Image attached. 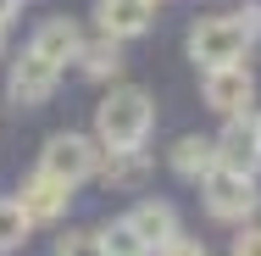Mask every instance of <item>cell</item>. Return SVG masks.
I'll use <instances>...</instances> for the list:
<instances>
[{"label":"cell","mask_w":261,"mask_h":256,"mask_svg":"<svg viewBox=\"0 0 261 256\" xmlns=\"http://www.w3.org/2000/svg\"><path fill=\"white\" fill-rule=\"evenodd\" d=\"M250 128H256V145H261V117H250Z\"/></svg>","instance_id":"7402d4cb"},{"label":"cell","mask_w":261,"mask_h":256,"mask_svg":"<svg viewBox=\"0 0 261 256\" xmlns=\"http://www.w3.org/2000/svg\"><path fill=\"white\" fill-rule=\"evenodd\" d=\"M28 217H22V206L11 201V195H0V251H17L22 240H28Z\"/></svg>","instance_id":"9a60e30c"},{"label":"cell","mask_w":261,"mask_h":256,"mask_svg":"<svg viewBox=\"0 0 261 256\" xmlns=\"http://www.w3.org/2000/svg\"><path fill=\"white\" fill-rule=\"evenodd\" d=\"M95 22L106 39H139L156 22V0H95Z\"/></svg>","instance_id":"ba28073f"},{"label":"cell","mask_w":261,"mask_h":256,"mask_svg":"<svg viewBox=\"0 0 261 256\" xmlns=\"http://www.w3.org/2000/svg\"><path fill=\"white\" fill-rule=\"evenodd\" d=\"M95 167H100V145H95L89 134H50L45 151H39V173L56 178V184H67V190L89 184Z\"/></svg>","instance_id":"7a4b0ae2"},{"label":"cell","mask_w":261,"mask_h":256,"mask_svg":"<svg viewBox=\"0 0 261 256\" xmlns=\"http://www.w3.org/2000/svg\"><path fill=\"white\" fill-rule=\"evenodd\" d=\"M28 51L45 56L50 67H67V61H78V51H84V28L72 17H50V22H39V34H34Z\"/></svg>","instance_id":"30bf717a"},{"label":"cell","mask_w":261,"mask_h":256,"mask_svg":"<svg viewBox=\"0 0 261 256\" xmlns=\"http://www.w3.org/2000/svg\"><path fill=\"white\" fill-rule=\"evenodd\" d=\"M128 228L139 234L145 251H156V245H167V240L178 234V212H172L167 201H139L134 212H128Z\"/></svg>","instance_id":"8fae6325"},{"label":"cell","mask_w":261,"mask_h":256,"mask_svg":"<svg viewBox=\"0 0 261 256\" xmlns=\"http://www.w3.org/2000/svg\"><path fill=\"white\" fill-rule=\"evenodd\" d=\"M11 201L22 206V217H28V223H56V217L67 212V201H72V190H67V184H56V178H45V173H28V178H22V190H17Z\"/></svg>","instance_id":"9c48e42d"},{"label":"cell","mask_w":261,"mask_h":256,"mask_svg":"<svg viewBox=\"0 0 261 256\" xmlns=\"http://www.w3.org/2000/svg\"><path fill=\"white\" fill-rule=\"evenodd\" d=\"M172 173H178V178H189V184L211 178V173H217V145L200 139V134H184V139L172 145Z\"/></svg>","instance_id":"4fadbf2b"},{"label":"cell","mask_w":261,"mask_h":256,"mask_svg":"<svg viewBox=\"0 0 261 256\" xmlns=\"http://www.w3.org/2000/svg\"><path fill=\"white\" fill-rule=\"evenodd\" d=\"M100 245H106V256H150V251H145V245H139V234L128 228V217L106 228V234H100Z\"/></svg>","instance_id":"2e32d148"},{"label":"cell","mask_w":261,"mask_h":256,"mask_svg":"<svg viewBox=\"0 0 261 256\" xmlns=\"http://www.w3.org/2000/svg\"><path fill=\"white\" fill-rule=\"evenodd\" d=\"M200 95H206V106L217 117H250V106H256V78L245 73V61H233V67H206Z\"/></svg>","instance_id":"5b68a950"},{"label":"cell","mask_w":261,"mask_h":256,"mask_svg":"<svg viewBox=\"0 0 261 256\" xmlns=\"http://www.w3.org/2000/svg\"><path fill=\"white\" fill-rule=\"evenodd\" d=\"M17 11H22V0H0V28H6V22H11Z\"/></svg>","instance_id":"44dd1931"},{"label":"cell","mask_w":261,"mask_h":256,"mask_svg":"<svg viewBox=\"0 0 261 256\" xmlns=\"http://www.w3.org/2000/svg\"><path fill=\"white\" fill-rule=\"evenodd\" d=\"M250 51V39H245V28L233 22V11L228 17H200L195 28H189V61L206 73V67H233V61H245Z\"/></svg>","instance_id":"3957f363"},{"label":"cell","mask_w":261,"mask_h":256,"mask_svg":"<svg viewBox=\"0 0 261 256\" xmlns=\"http://www.w3.org/2000/svg\"><path fill=\"white\" fill-rule=\"evenodd\" d=\"M100 173L106 184H139L145 173H150V156H145V145H128V151H100Z\"/></svg>","instance_id":"5bb4252c"},{"label":"cell","mask_w":261,"mask_h":256,"mask_svg":"<svg viewBox=\"0 0 261 256\" xmlns=\"http://www.w3.org/2000/svg\"><path fill=\"white\" fill-rule=\"evenodd\" d=\"M156 128V101L139 84H111V95L95 106V145L100 151H128L145 145Z\"/></svg>","instance_id":"6da1fadb"},{"label":"cell","mask_w":261,"mask_h":256,"mask_svg":"<svg viewBox=\"0 0 261 256\" xmlns=\"http://www.w3.org/2000/svg\"><path fill=\"white\" fill-rule=\"evenodd\" d=\"M206 184V212L217 217V223H250L261 212V190L250 173H228V167H217L211 178H200Z\"/></svg>","instance_id":"277c9868"},{"label":"cell","mask_w":261,"mask_h":256,"mask_svg":"<svg viewBox=\"0 0 261 256\" xmlns=\"http://www.w3.org/2000/svg\"><path fill=\"white\" fill-rule=\"evenodd\" d=\"M0 51H6V28H0Z\"/></svg>","instance_id":"603a6c76"},{"label":"cell","mask_w":261,"mask_h":256,"mask_svg":"<svg viewBox=\"0 0 261 256\" xmlns=\"http://www.w3.org/2000/svg\"><path fill=\"white\" fill-rule=\"evenodd\" d=\"M217 145V167H228V173H261V145H256V128H250V117H228V128L211 139Z\"/></svg>","instance_id":"52a82bcc"},{"label":"cell","mask_w":261,"mask_h":256,"mask_svg":"<svg viewBox=\"0 0 261 256\" xmlns=\"http://www.w3.org/2000/svg\"><path fill=\"white\" fill-rule=\"evenodd\" d=\"M233 22L245 28V39H261V6H239V11H233Z\"/></svg>","instance_id":"d6986e66"},{"label":"cell","mask_w":261,"mask_h":256,"mask_svg":"<svg viewBox=\"0 0 261 256\" xmlns=\"http://www.w3.org/2000/svg\"><path fill=\"white\" fill-rule=\"evenodd\" d=\"M56 78H61V67H50L45 56H34V51H22L17 61H11L6 95H11L17 111H34V106H45V101L56 95Z\"/></svg>","instance_id":"8992f818"},{"label":"cell","mask_w":261,"mask_h":256,"mask_svg":"<svg viewBox=\"0 0 261 256\" xmlns=\"http://www.w3.org/2000/svg\"><path fill=\"white\" fill-rule=\"evenodd\" d=\"M56 256H106V245H100V234H61L56 240Z\"/></svg>","instance_id":"e0dca14e"},{"label":"cell","mask_w":261,"mask_h":256,"mask_svg":"<svg viewBox=\"0 0 261 256\" xmlns=\"http://www.w3.org/2000/svg\"><path fill=\"white\" fill-rule=\"evenodd\" d=\"M228 256H261V228H239V240H233Z\"/></svg>","instance_id":"ffe728a7"},{"label":"cell","mask_w":261,"mask_h":256,"mask_svg":"<svg viewBox=\"0 0 261 256\" xmlns=\"http://www.w3.org/2000/svg\"><path fill=\"white\" fill-rule=\"evenodd\" d=\"M78 67H84V78H95V84H117L122 78V39H84V51H78Z\"/></svg>","instance_id":"7c38bea8"},{"label":"cell","mask_w":261,"mask_h":256,"mask_svg":"<svg viewBox=\"0 0 261 256\" xmlns=\"http://www.w3.org/2000/svg\"><path fill=\"white\" fill-rule=\"evenodd\" d=\"M156 256H206L200 240H189V234H172L167 245H156Z\"/></svg>","instance_id":"ac0fdd59"}]
</instances>
